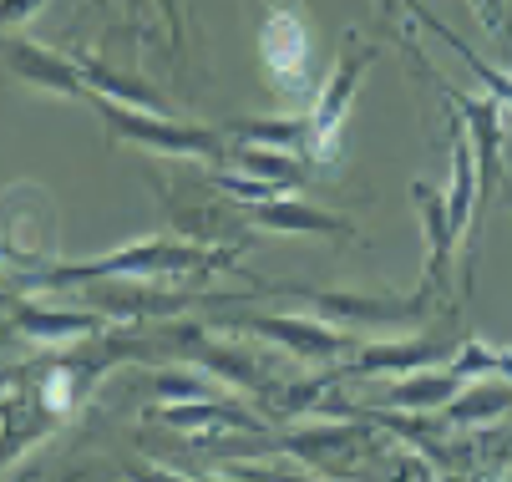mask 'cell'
Segmentation results:
<instances>
[{"label":"cell","mask_w":512,"mask_h":482,"mask_svg":"<svg viewBox=\"0 0 512 482\" xmlns=\"http://www.w3.org/2000/svg\"><path fill=\"white\" fill-rule=\"evenodd\" d=\"M249 325L264 330V335H274V340H284V346H295L300 356H335V351L345 346V335L320 330V325H310V320H249Z\"/></svg>","instance_id":"2"},{"label":"cell","mask_w":512,"mask_h":482,"mask_svg":"<svg viewBox=\"0 0 512 482\" xmlns=\"http://www.w3.org/2000/svg\"><path fill=\"white\" fill-rule=\"evenodd\" d=\"M142 482H168V477H142Z\"/></svg>","instance_id":"9"},{"label":"cell","mask_w":512,"mask_h":482,"mask_svg":"<svg viewBox=\"0 0 512 482\" xmlns=\"http://www.w3.org/2000/svg\"><path fill=\"white\" fill-rule=\"evenodd\" d=\"M315 310L325 315H355V320H396V315H411L416 305H391V300H355V295H305Z\"/></svg>","instance_id":"4"},{"label":"cell","mask_w":512,"mask_h":482,"mask_svg":"<svg viewBox=\"0 0 512 482\" xmlns=\"http://www.w3.org/2000/svg\"><path fill=\"white\" fill-rule=\"evenodd\" d=\"M264 51H269V66L284 77H295L300 66H305V31L295 16H274L264 26Z\"/></svg>","instance_id":"3"},{"label":"cell","mask_w":512,"mask_h":482,"mask_svg":"<svg viewBox=\"0 0 512 482\" xmlns=\"http://www.w3.org/2000/svg\"><path fill=\"white\" fill-rule=\"evenodd\" d=\"M416 361H431V346H376V351H365V366H360V371H381V366H416Z\"/></svg>","instance_id":"6"},{"label":"cell","mask_w":512,"mask_h":482,"mask_svg":"<svg viewBox=\"0 0 512 482\" xmlns=\"http://www.w3.org/2000/svg\"><path fill=\"white\" fill-rule=\"evenodd\" d=\"M193 264H208V254H198V249H168V244H142V249H127V254L102 259V264L56 269V274H51V285L102 280V274H178V269H193Z\"/></svg>","instance_id":"1"},{"label":"cell","mask_w":512,"mask_h":482,"mask_svg":"<svg viewBox=\"0 0 512 482\" xmlns=\"http://www.w3.org/2000/svg\"><path fill=\"white\" fill-rule=\"evenodd\" d=\"M457 391V381L452 376H436V381H411V386H396V401H406V406H416V401H447Z\"/></svg>","instance_id":"7"},{"label":"cell","mask_w":512,"mask_h":482,"mask_svg":"<svg viewBox=\"0 0 512 482\" xmlns=\"http://www.w3.org/2000/svg\"><path fill=\"white\" fill-rule=\"evenodd\" d=\"M31 330H41V335H66V330H92V320L87 315H36V310H26L21 315Z\"/></svg>","instance_id":"8"},{"label":"cell","mask_w":512,"mask_h":482,"mask_svg":"<svg viewBox=\"0 0 512 482\" xmlns=\"http://www.w3.org/2000/svg\"><path fill=\"white\" fill-rule=\"evenodd\" d=\"M264 224L274 229H320V234H345L340 219H325V214H310V209H264L259 214Z\"/></svg>","instance_id":"5"}]
</instances>
